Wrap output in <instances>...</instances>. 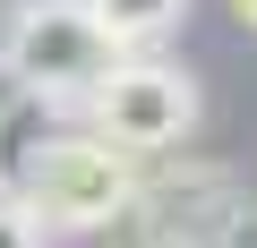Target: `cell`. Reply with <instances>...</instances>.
Here are the masks:
<instances>
[{
	"label": "cell",
	"mask_w": 257,
	"mask_h": 248,
	"mask_svg": "<svg viewBox=\"0 0 257 248\" xmlns=\"http://www.w3.org/2000/svg\"><path fill=\"white\" fill-rule=\"evenodd\" d=\"M120 52L128 43H111V26L94 18V0H18L9 35H0V69L35 103H86Z\"/></svg>",
	"instance_id": "2"
},
{
	"label": "cell",
	"mask_w": 257,
	"mask_h": 248,
	"mask_svg": "<svg viewBox=\"0 0 257 248\" xmlns=\"http://www.w3.org/2000/svg\"><path fill=\"white\" fill-rule=\"evenodd\" d=\"M128 222H155V239L172 248H223L231 239V188L223 171H197V180H146V197L128 205Z\"/></svg>",
	"instance_id": "4"
},
{
	"label": "cell",
	"mask_w": 257,
	"mask_h": 248,
	"mask_svg": "<svg viewBox=\"0 0 257 248\" xmlns=\"http://www.w3.org/2000/svg\"><path fill=\"white\" fill-rule=\"evenodd\" d=\"M77 111H86V129H103L111 146H128V154L146 163V154L189 146V129H197V77L172 69V60H128L120 52Z\"/></svg>",
	"instance_id": "3"
},
{
	"label": "cell",
	"mask_w": 257,
	"mask_h": 248,
	"mask_svg": "<svg viewBox=\"0 0 257 248\" xmlns=\"http://www.w3.org/2000/svg\"><path fill=\"white\" fill-rule=\"evenodd\" d=\"M18 197L43 214V231H103V222H128V205L146 197V163L111 146L103 129H60L26 154Z\"/></svg>",
	"instance_id": "1"
},
{
	"label": "cell",
	"mask_w": 257,
	"mask_h": 248,
	"mask_svg": "<svg viewBox=\"0 0 257 248\" xmlns=\"http://www.w3.org/2000/svg\"><path fill=\"white\" fill-rule=\"evenodd\" d=\"M231 9H240V26H257V0H231Z\"/></svg>",
	"instance_id": "7"
},
{
	"label": "cell",
	"mask_w": 257,
	"mask_h": 248,
	"mask_svg": "<svg viewBox=\"0 0 257 248\" xmlns=\"http://www.w3.org/2000/svg\"><path fill=\"white\" fill-rule=\"evenodd\" d=\"M0 248H43V214L26 197H0Z\"/></svg>",
	"instance_id": "6"
},
{
	"label": "cell",
	"mask_w": 257,
	"mask_h": 248,
	"mask_svg": "<svg viewBox=\"0 0 257 248\" xmlns=\"http://www.w3.org/2000/svg\"><path fill=\"white\" fill-rule=\"evenodd\" d=\"M94 18L111 26V43L138 52V43H163V35L189 18V0H94Z\"/></svg>",
	"instance_id": "5"
}]
</instances>
